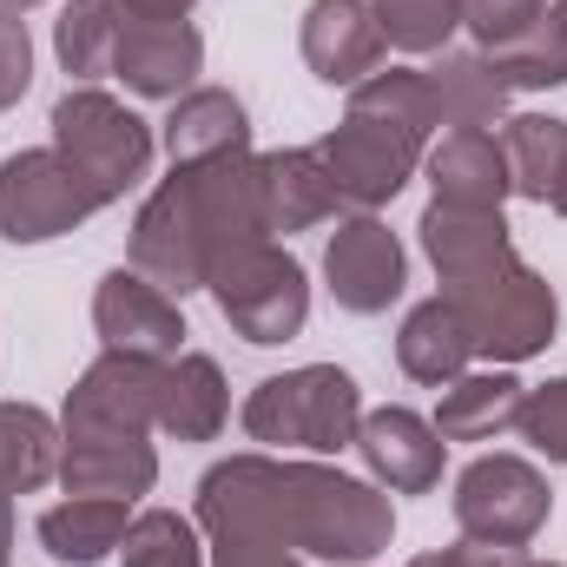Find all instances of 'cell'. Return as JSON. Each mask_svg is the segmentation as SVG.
Wrapping results in <instances>:
<instances>
[{"mask_svg": "<svg viewBox=\"0 0 567 567\" xmlns=\"http://www.w3.org/2000/svg\"><path fill=\"white\" fill-rule=\"evenodd\" d=\"M198 528L205 542H265L297 561L363 567L396 535L390 488L343 475L330 462L290 455H231L198 482Z\"/></svg>", "mask_w": 567, "mask_h": 567, "instance_id": "1", "label": "cell"}, {"mask_svg": "<svg viewBox=\"0 0 567 567\" xmlns=\"http://www.w3.org/2000/svg\"><path fill=\"white\" fill-rule=\"evenodd\" d=\"M423 251L435 265L442 290L475 343L482 363L495 370H515L528 357H542L555 343V323H561V297L542 271L522 265L515 238H508V218L502 212H455V205H429L423 212Z\"/></svg>", "mask_w": 567, "mask_h": 567, "instance_id": "2", "label": "cell"}, {"mask_svg": "<svg viewBox=\"0 0 567 567\" xmlns=\"http://www.w3.org/2000/svg\"><path fill=\"white\" fill-rule=\"evenodd\" d=\"M435 100H429L423 66H377L363 86H350L343 126L310 145L337 185L343 212H383L423 165L429 140H435Z\"/></svg>", "mask_w": 567, "mask_h": 567, "instance_id": "3", "label": "cell"}, {"mask_svg": "<svg viewBox=\"0 0 567 567\" xmlns=\"http://www.w3.org/2000/svg\"><path fill=\"white\" fill-rule=\"evenodd\" d=\"M357 423H363V390L337 363H303V370L265 377L245 396V435L265 449L343 455L357 449Z\"/></svg>", "mask_w": 567, "mask_h": 567, "instance_id": "4", "label": "cell"}, {"mask_svg": "<svg viewBox=\"0 0 567 567\" xmlns=\"http://www.w3.org/2000/svg\"><path fill=\"white\" fill-rule=\"evenodd\" d=\"M53 152L86 178V192L100 205H120L152 172V126L126 100H113L100 86H73L53 106Z\"/></svg>", "mask_w": 567, "mask_h": 567, "instance_id": "5", "label": "cell"}, {"mask_svg": "<svg viewBox=\"0 0 567 567\" xmlns=\"http://www.w3.org/2000/svg\"><path fill=\"white\" fill-rule=\"evenodd\" d=\"M205 290L218 297L225 323H231L245 343H258V350L290 343V337L310 323V278H303V265L284 251L278 238H258V245L231 251V258L212 271Z\"/></svg>", "mask_w": 567, "mask_h": 567, "instance_id": "6", "label": "cell"}, {"mask_svg": "<svg viewBox=\"0 0 567 567\" xmlns=\"http://www.w3.org/2000/svg\"><path fill=\"white\" fill-rule=\"evenodd\" d=\"M555 515V488L528 455H475L455 475V528L482 548H528Z\"/></svg>", "mask_w": 567, "mask_h": 567, "instance_id": "7", "label": "cell"}, {"mask_svg": "<svg viewBox=\"0 0 567 567\" xmlns=\"http://www.w3.org/2000/svg\"><path fill=\"white\" fill-rule=\"evenodd\" d=\"M93 212H106V205L86 192V178L53 145L0 158V238H13V245H53V238L80 231Z\"/></svg>", "mask_w": 567, "mask_h": 567, "instance_id": "8", "label": "cell"}, {"mask_svg": "<svg viewBox=\"0 0 567 567\" xmlns=\"http://www.w3.org/2000/svg\"><path fill=\"white\" fill-rule=\"evenodd\" d=\"M323 284H330L337 310L377 317V310H390V303L403 297V284H410V251H403V238H396L377 212H350V218H337V231H330V245H323Z\"/></svg>", "mask_w": 567, "mask_h": 567, "instance_id": "9", "label": "cell"}, {"mask_svg": "<svg viewBox=\"0 0 567 567\" xmlns=\"http://www.w3.org/2000/svg\"><path fill=\"white\" fill-rule=\"evenodd\" d=\"M133 271L152 278L165 297H192L212 278V258H205V238H198V218H192V198H185L178 172L158 178V192L133 218Z\"/></svg>", "mask_w": 567, "mask_h": 567, "instance_id": "10", "label": "cell"}, {"mask_svg": "<svg viewBox=\"0 0 567 567\" xmlns=\"http://www.w3.org/2000/svg\"><path fill=\"white\" fill-rule=\"evenodd\" d=\"M93 330H100V343L120 350V357H145V363L185 357L178 297H165V290L152 278H140L133 265L100 278V290H93Z\"/></svg>", "mask_w": 567, "mask_h": 567, "instance_id": "11", "label": "cell"}, {"mask_svg": "<svg viewBox=\"0 0 567 567\" xmlns=\"http://www.w3.org/2000/svg\"><path fill=\"white\" fill-rule=\"evenodd\" d=\"M158 370L165 363H145V357H120L106 350L93 370H80V383L66 390V410L60 429H133L152 435L158 429Z\"/></svg>", "mask_w": 567, "mask_h": 567, "instance_id": "12", "label": "cell"}, {"mask_svg": "<svg viewBox=\"0 0 567 567\" xmlns=\"http://www.w3.org/2000/svg\"><path fill=\"white\" fill-rule=\"evenodd\" d=\"M66 495H106V502H140L158 482V449L133 429H60V475Z\"/></svg>", "mask_w": 567, "mask_h": 567, "instance_id": "13", "label": "cell"}, {"mask_svg": "<svg viewBox=\"0 0 567 567\" xmlns=\"http://www.w3.org/2000/svg\"><path fill=\"white\" fill-rule=\"evenodd\" d=\"M357 455H363V468H370L377 488H390V495H429V488L442 482L449 442L435 435L429 416L390 403V410H363V423H357Z\"/></svg>", "mask_w": 567, "mask_h": 567, "instance_id": "14", "label": "cell"}, {"mask_svg": "<svg viewBox=\"0 0 567 567\" xmlns=\"http://www.w3.org/2000/svg\"><path fill=\"white\" fill-rule=\"evenodd\" d=\"M297 47H303V66L323 86H363L383 66V53H390L370 0H310Z\"/></svg>", "mask_w": 567, "mask_h": 567, "instance_id": "15", "label": "cell"}, {"mask_svg": "<svg viewBox=\"0 0 567 567\" xmlns=\"http://www.w3.org/2000/svg\"><path fill=\"white\" fill-rule=\"evenodd\" d=\"M205 73V33L192 20H133L113 47V80H126L140 100H178Z\"/></svg>", "mask_w": 567, "mask_h": 567, "instance_id": "16", "label": "cell"}, {"mask_svg": "<svg viewBox=\"0 0 567 567\" xmlns=\"http://www.w3.org/2000/svg\"><path fill=\"white\" fill-rule=\"evenodd\" d=\"M423 172L435 185V205H455V212H502L508 192V158L502 140L482 133V126H455L423 152Z\"/></svg>", "mask_w": 567, "mask_h": 567, "instance_id": "17", "label": "cell"}, {"mask_svg": "<svg viewBox=\"0 0 567 567\" xmlns=\"http://www.w3.org/2000/svg\"><path fill=\"white\" fill-rule=\"evenodd\" d=\"M258 212H265V231L290 238V231H310L323 218H337V185L323 172V158L310 145H284V152H258Z\"/></svg>", "mask_w": 567, "mask_h": 567, "instance_id": "18", "label": "cell"}, {"mask_svg": "<svg viewBox=\"0 0 567 567\" xmlns=\"http://www.w3.org/2000/svg\"><path fill=\"white\" fill-rule=\"evenodd\" d=\"M165 152H172V165H205V158H225V152H251L245 100L225 93V86L178 93L172 113H165Z\"/></svg>", "mask_w": 567, "mask_h": 567, "instance_id": "19", "label": "cell"}, {"mask_svg": "<svg viewBox=\"0 0 567 567\" xmlns=\"http://www.w3.org/2000/svg\"><path fill=\"white\" fill-rule=\"evenodd\" d=\"M429 80V100H435V126L442 133H455V126H502L508 120V86H502V73H495V60L482 53V47H468V53H435V66H423Z\"/></svg>", "mask_w": 567, "mask_h": 567, "instance_id": "20", "label": "cell"}, {"mask_svg": "<svg viewBox=\"0 0 567 567\" xmlns=\"http://www.w3.org/2000/svg\"><path fill=\"white\" fill-rule=\"evenodd\" d=\"M231 416V390H225V370L198 350L172 357L158 370V435L172 442H212Z\"/></svg>", "mask_w": 567, "mask_h": 567, "instance_id": "21", "label": "cell"}, {"mask_svg": "<svg viewBox=\"0 0 567 567\" xmlns=\"http://www.w3.org/2000/svg\"><path fill=\"white\" fill-rule=\"evenodd\" d=\"M126 528H133V502H106V495H66V502H53V508L33 522L40 548L60 567L106 561V555L126 542Z\"/></svg>", "mask_w": 567, "mask_h": 567, "instance_id": "22", "label": "cell"}, {"mask_svg": "<svg viewBox=\"0 0 567 567\" xmlns=\"http://www.w3.org/2000/svg\"><path fill=\"white\" fill-rule=\"evenodd\" d=\"M522 383H515V370H462L449 390H442V403H435V435L442 442H495L502 429H515L522 416Z\"/></svg>", "mask_w": 567, "mask_h": 567, "instance_id": "23", "label": "cell"}, {"mask_svg": "<svg viewBox=\"0 0 567 567\" xmlns=\"http://www.w3.org/2000/svg\"><path fill=\"white\" fill-rule=\"evenodd\" d=\"M396 363H403L410 383H429V390H449V383L475 363V343H468V330H462V317H455L449 297H423V303L403 317V330H396Z\"/></svg>", "mask_w": 567, "mask_h": 567, "instance_id": "24", "label": "cell"}, {"mask_svg": "<svg viewBox=\"0 0 567 567\" xmlns=\"http://www.w3.org/2000/svg\"><path fill=\"white\" fill-rule=\"evenodd\" d=\"M495 140H502V158H508V192L528 198V205H548V192H555V178L567 165V120L515 113V120H502Z\"/></svg>", "mask_w": 567, "mask_h": 567, "instance_id": "25", "label": "cell"}, {"mask_svg": "<svg viewBox=\"0 0 567 567\" xmlns=\"http://www.w3.org/2000/svg\"><path fill=\"white\" fill-rule=\"evenodd\" d=\"M60 475V423L33 403H0V488L33 495Z\"/></svg>", "mask_w": 567, "mask_h": 567, "instance_id": "26", "label": "cell"}, {"mask_svg": "<svg viewBox=\"0 0 567 567\" xmlns=\"http://www.w3.org/2000/svg\"><path fill=\"white\" fill-rule=\"evenodd\" d=\"M120 27H126V7L120 0H66V13L53 27V53H60V66H66L73 86H93V80L113 73Z\"/></svg>", "mask_w": 567, "mask_h": 567, "instance_id": "27", "label": "cell"}, {"mask_svg": "<svg viewBox=\"0 0 567 567\" xmlns=\"http://www.w3.org/2000/svg\"><path fill=\"white\" fill-rule=\"evenodd\" d=\"M502 86L508 93H548V86H567V13H542L528 33H515L508 47L488 53Z\"/></svg>", "mask_w": 567, "mask_h": 567, "instance_id": "28", "label": "cell"}, {"mask_svg": "<svg viewBox=\"0 0 567 567\" xmlns=\"http://www.w3.org/2000/svg\"><path fill=\"white\" fill-rule=\"evenodd\" d=\"M120 567H205L198 522H185V515H172V508L133 515V528H126V542H120Z\"/></svg>", "mask_w": 567, "mask_h": 567, "instance_id": "29", "label": "cell"}, {"mask_svg": "<svg viewBox=\"0 0 567 567\" xmlns=\"http://www.w3.org/2000/svg\"><path fill=\"white\" fill-rule=\"evenodd\" d=\"M370 7L396 53H449L462 27V0H370Z\"/></svg>", "mask_w": 567, "mask_h": 567, "instance_id": "30", "label": "cell"}, {"mask_svg": "<svg viewBox=\"0 0 567 567\" xmlns=\"http://www.w3.org/2000/svg\"><path fill=\"white\" fill-rule=\"evenodd\" d=\"M515 429H522V442H528L535 455H548V462H561L567 468V377L542 383V390H528Z\"/></svg>", "mask_w": 567, "mask_h": 567, "instance_id": "31", "label": "cell"}, {"mask_svg": "<svg viewBox=\"0 0 567 567\" xmlns=\"http://www.w3.org/2000/svg\"><path fill=\"white\" fill-rule=\"evenodd\" d=\"M542 13H548V0H462V27L475 33L482 53H495V47H508L515 33H528Z\"/></svg>", "mask_w": 567, "mask_h": 567, "instance_id": "32", "label": "cell"}, {"mask_svg": "<svg viewBox=\"0 0 567 567\" xmlns=\"http://www.w3.org/2000/svg\"><path fill=\"white\" fill-rule=\"evenodd\" d=\"M27 86H33V33H27V20H20V13H7V7H0V113H7V106H20V100H27Z\"/></svg>", "mask_w": 567, "mask_h": 567, "instance_id": "33", "label": "cell"}, {"mask_svg": "<svg viewBox=\"0 0 567 567\" xmlns=\"http://www.w3.org/2000/svg\"><path fill=\"white\" fill-rule=\"evenodd\" d=\"M403 567H522V548H482V542H455V548H435L416 555Z\"/></svg>", "mask_w": 567, "mask_h": 567, "instance_id": "34", "label": "cell"}, {"mask_svg": "<svg viewBox=\"0 0 567 567\" xmlns=\"http://www.w3.org/2000/svg\"><path fill=\"white\" fill-rule=\"evenodd\" d=\"M212 567H303L284 548H265V542H212Z\"/></svg>", "mask_w": 567, "mask_h": 567, "instance_id": "35", "label": "cell"}, {"mask_svg": "<svg viewBox=\"0 0 567 567\" xmlns=\"http://www.w3.org/2000/svg\"><path fill=\"white\" fill-rule=\"evenodd\" d=\"M133 20H185L192 13V0H120Z\"/></svg>", "mask_w": 567, "mask_h": 567, "instance_id": "36", "label": "cell"}, {"mask_svg": "<svg viewBox=\"0 0 567 567\" xmlns=\"http://www.w3.org/2000/svg\"><path fill=\"white\" fill-rule=\"evenodd\" d=\"M7 555H13V495L0 488V567H7Z\"/></svg>", "mask_w": 567, "mask_h": 567, "instance_id": "37", "label": "cell"}, {"mask_svg": "<svg viewBox=\"0 0 567 567\" xmlns=\"http://www.w3.org/2000/svg\"><path fill=\"white\" fill-rule=\"evenodd\" d=\"M548 212H561L567 218V165H561V178H555V192H548Z\"/></svg>", "mask_w": 567, "mask_h": 567, "instance_id": "38", "label": "cell"}, {"mask_svg": "<svg viewBox=\"0 0 567 567\" xmlns=\"http://www.w3.org/2000/svg\"><path fill=\"white\" fill-rule=\"evenodd\" d=\"M0 7H7V13H27V7H40V0H0Z\"/></svg>", "mask_w": 567, "mask_h": 567, "instance_id": "39", "label": "cell"}, {"mask_svg": "<svg viewBox=\"0 0 567 567\" xmlns=\"http://www.w3.org/2000/svg\"><path fill=\"white\" fill-rule=\"evenodd\" d=\"M522 567H561V561H528V555H522Z\"/></svg>", "mask_w": 567, "mask_h": 567, "instance_id": "40", "label": "cell"}, {"mask_svg": "<svg viewBox=\"0 0 567 567\" xmlns=\"http://www.w3.org/2000/svg\"><path fill=\"white\" fill-rule=\"evenodd\" d=\"M555 13H567V0H555Z\"/></svg>", "mask_w": 567, "mask_h": 567, "instance_id": "41", "label": "cell"}]
</instances>
